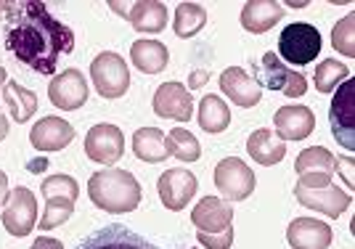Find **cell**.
I'll list each match as a JSON object with an SVG mask.
<instances>
[{
  "instance_id": "12",
  "label": "cell",
  "mask_w": 355,
  "mask_h": 249,
  "mask_svg": "<svg viewBox=\"0 0 355 249\" xmlns=\"http://www.w3.org/2000/svg\"><path fill=\"white\" fill-rule=\"evenodd\" d=\"M295 196L297 202L308 209H315L326 218H340L342 212L350 207V194L342 191L340 186L329 183L324 189H302V186H295Z\"/></svg>"
},
{
  "instance_id": "11",
  "label": "cell",
  "mask_w": 355,
  "mask_h": 249,
  "mask_svg": "<svg viewBox=\"0 0 355 249\" xmlns=\"http://www.w3.org/2000/svg\"><path fill=\"white\" fill-rule=\"evenodd\" d=\"M48 98L53 106H59L64 112H74L88 101V80L80 69H64V72L51 80Z\"/></svg>"
},
{
  "instance_id": "1",
  "label": "cell",
  "mask_w": 355,
  "mask_h": 249,
  "mask_svg": "<svg viewBox=\"0 0 355 249\" xmlns=\"http://www.w3.org/2000/svg\"><path fill=\"white\" fill-rule=\"evenodd\" d=\"M6 45L16 61L40 74H53L59 61L72 53V30L37 0L6 3Z\"/></svg>"
},
{
  "instance_id": "37",
  "label": "cell",
  "mask_w": 355,
  "mask_h": 249,
  "mask_svg": "<svg viewBox=\"0 0 355 249\" xmlns=\"http://www.w3.org/2000/svg\"><path fill=\"white\" fill-rule=\"evenodd\" d=\"M6 199H8V178L0 170V207L6 205Z\"/></svg>"
},
{
  "instance_id": "38",
  "label": "cell",
  "mask_w": 355,
  "mask_h": 249,
  "mask_svg": "<svg viewBox=\"0 0 355 249\" xmlns=\"http://www.w3.org/2000/svg\"><path fill=\"white\" fill-rule=\"evenodd\" d=\"M8 135V119H6V114H3V109H0V141Z\"/></svg>"
},
{
  "instance_id": "33",
  "label": "cell",
  "mask_w": 355,
  "mask_h": 249,
  "mask_svg": "<svg viewBox=\"0 0 355 249\" xmlns=\"http://www.w3.org/2000/svg\"><path fill=\"white\" fill-rule=\"evenodd\" d=\"M196 239H199V244L205 249H231V244H234V228H225V231H220V234H196Z\"/></svg>"
},
{
  "instance_id": "41",
  "label": "cell",
  "mask_w": 355,
  "mask_h": 249,
  "mask_svg": "<svg viewBox=\"0 0 355 249\" xmlns=\"http://www.w3.org/2000/svg\"><path fill=\"white\" fill-rule=\"evenodd\" d=\"M3 8H6V3H0V11H3Z\"/></svg>"
},
{
  "instance_id": "13",
  "label": "cell",
  "mask_w": 355,
  "mask_h": 249,
  "mask_svg": "<svg viewBox=\"0 0 355 249\" xmlns=\"http://www.w3.org/2000/svg\"><path fill=\"white\" fill-rule=\"evenodd\" d=\"M157 189H159V199H162V205L167 207V209L178 212V209L189 207V202H191L196 189H199V183H196V178H193L189 170L175 167V170L162 173Z\"/></svg>"
},
{
  "instance_id": "28",
  "label": "cell",
  "mask_w": 355,
  "mask_h": 249,
  "mask_svg": "<svg viewBox=\"0 0 355 249\" xmlns=\"http://www.w3.org/2000/svg\"><path fill=\"white\" fill-rule=\"evenodd\" d=\"M199 125L207 132H223L231 125V112L228 103L220 96H205L199 103Z\"/></svg>"
},
{
  "instance_id": "22",
  "label": "cell",
  "mask_w": 355,
  "mask_h": 249,
  "mask_svg": "<svg viewBox=\"0 0 355 249\" xmlns=\"http://www.w3.org/2000/svg\"><path fill=\"white\" fill-rule=\"evenodd\" d=\"M284 16V6L276 0H250L241 8V27L254 35H263Z\"/></svg>"
},
{
  "instance_id": "39",
  "label": "cell",
  "mask_w": 355,
  "mask_h": 249,
  "mask_svg": "<svg viewBox=\"0 0 355 249\" xmlns=\"http://www.w3.org/2000/svg\"><path fill=\"white\" fill-rule=\"evenodd\" d=\"M45 167H48V162H45V160H35V162L30 164L32 173H40V170H45Z\"/></svg>"
},
{
  "instance_id": "31",
  "label": "cell",
  "mask_w": 355,
  "mask_h": 249,
  "mask_svg": "<svg viewBox=\"0 0 355 249\" xmlns=\"http://www.w3.org/2000/svg\"><path fill=\"white\" fill-rule=\"evenodd\" d=\"M345 80H350V69L337 59H324L315 67V90L318 93H334Z\"/></svg>"
},
{
  "instance_id": "34",
  "label": "cell",
  "mask_w": 355,
  "mask_h": 249,
  "mask_svg": "<svg viewBox=\"0 0 355 249\" xmlns=\"http://www.w3.org/2000/svg\"><path fill=\"white\" fill-rule=\"evenodd\" d=\"M30 249H64L59 239H48V236H40V239H35V244Z\"/></svg>"
},
{
  "instance_id": "19",
  "label": "cell",
  "mask_w": 355,
  "mask_h": 249,
  "mask_svg": "<svg viewBox=\"0 0 355 249\" xmlns=\"http://www.w3.org/2000/svg\"><path fill=\"white\" fill-rule=\"evenodd\" d=\"M30 141L37 151H61L74 141V128L61 117H43L35 122Z\"/></svg>"
},
{
  "instance_id": "20",
  "label": "cell",
  "mask_w": 355,
  "mask_h": 249,
  "mask_svg": "<svg viewBox=\"0 0 355 249\" xmlns=\"http://www.w3.org/2000/svg\"><path fill=\"white\" fill-rule=\"evenodd\" d=\"M286 241L292 249H329L331 228L315 218H297L286 228Z\"/></svg>"
},
{
  "instance_id": "36",
  "label": "cell",
  "mask_w": 355,
  "mask_h": 249,
  "mask_svg": "<svg viewBox=\"0 0 355 249\" xmlns=\"http://www.w3.org/2000/svg\"><path fill=\"white\" fill-rule=\"evenodd\" d=\"M205 83H207V72H193L191 77H189V85H191V90L202 88Z\"/></svg>"
},
{
  "instance_id": "21",
  "label": "cell",
  "mask_w": 355,
  "mask_h": 249,
  "mask_svg": "<svg viewBox=\"0 0 355 249\" xmlns=\"http://www.w3.org/2000/svg\"><path fill=\"white\" fill-rule=\"evenodd\" d=\"M276 135L286 141H305L315 128V117L308 106H282L276 112Z\"/></svg>"
},
{
  "instance_id": "4",
  "label": "cell",
  "mask_w": 355,
  "mask_h": 249,
  "mask_svg": "<svg viewBox=\"0 0 355 249\" xmlns=\"http://www.w3.org/2000/svg\"><path fill=\"white\" fill-rule=\"evenodd\" d=\"M321 53V32L308 22H295L279 37V59L292 67H305Z\"/></svg>"
},
{
  "instance_id": "16",
  "label": "cell",
  "mask_w": 355,
  "mask_h": 249,
  "mask_svg": "<svg viewBox=\"0 0 355 249\" xmlns=\"http://www.w3.org/2000/svg\"><path fill=\"white\" fill-rule=\"evenodd\" d=\"M114 11H122L125 19H130V24L135 27V32H148V35H157L167 27V8L159 0H138V3H130L128 8L119 6V3H112Z\"/></svg>"
},
{
  "instance_id": "17",
  "label": "cell",
  "mask_w": 355,
  "mask_h": 249,
  "mask_svg": "<svg viewBox=\"0 0 355 249\" xmlns=\"http://www.w3.org/2000/svg\"><path fill=\"white\" fill-rule=\"evenodd\" d=\"M77 249H159L148 239L133 234L128 225H106L88 236Z\"/></svg>"
},
{
  "instance_id": "6",
  "label": "cell",
  "mask_w": 355,
  "mask_h": 249,
  "mask_svg": "<svg viewBox=\"0 0 355 249\" xmlns=\"http://www.w3.org/2000/svg\"><path fill=\"white\" fill-rule=\"evenodd\" d=\"M254 77H257L254 83L260 88L266 85V88L276 90V93H284L286 98H300L308 90V80L300 72H292L273 51H268L266 56L260 59V64L254 67Z\"/></svg>"
},
{
  "instance_id": "32",
  "label": "cell",
  "mask_w": 355,
  "mask_h": 249,
  "mask_svg": "<svg viewBox=\"0 0 355 249\" xmlns=\"http://www.w3.org/2000/svg\"><path fill=\"white\" fill-rule=\"evenodd\" d=\"M353 27H355V14H347L342 19L340 24L334 27L331 32V45L340 51L342 56H355V35H353Z\"/></svg>"
},
{
  "instance_id": "35",
  "label": "cell",
  "mask_w": 355,
  "mask_h": 249,
  "mask_svg": "<svg viewBox=\"0 0 355 249\" xmlns=\"http://www.w3.org/2000/svg\"><path fill=\"white\" fill-rule=\"evenodd\" d=\"M334 170H342L345 173V183L347 186H353V160L347 157V160H337V167Z\"/></svg>"
},
{
  "instance_id": "3",
  "label": "cell",
  "mask_w": 355,
  "mask_h": 249,
  "mask_svg": "<svg viewBox=\"0 0 355 249\" xmlns=\"http://www.w3.org/2000/svg\"><path fill=\"white\" fill-rule=\"evenodd\" d=\"M43 199H45V209L43 218H40V228L48 231V228H56L61 223L72 218L74 212V202L80 196V186L77 180L69 175H51L43 180Z\"/></svg>"
},
{
  "instance_id": "5",
  "label": "cell",
  "mask_w": 355,
  "mask_h": 249,
  "mask_svg": "<svg viewBox=\"0 0 355 249\" xmlns=\"http://www.w3.org/2000/svg\"><path fill=\"white\" fill-rule=\"evenodd\" d=\"M90 80H93V85L98 90V96H104V98H122L128 93V88H130L128 61L122 59L119 53L104 51L90 64Z\"/></svg>"
},
{
  "instance_id": "10",
  "label": "cell",
  "mask_w": 355,
  "mask_h": 249,
  "mask_svg": "<svg viewBox=\"0 0 355 249\" xmlns=\"http://www.w3.org/2000/svg\"><path fill=\"white\" fill-rule=\"evenodd\" d=\"M85 154L98 164H117L125 154V138L117 125H96L85 135Z\"/></svg>"
},
{
  "instance_id": "27",
  "label": "cell",
  "mask_w": 355,
  "mask_h": 249,
  "mask_svg": "<svg viewBox=\"0 0 355 249\" xmlns=\"http://www.w3.org/2000/svg\"><path fill=\"white\" fill-rule=\"evenodd\" d=\"M337 157L324 146H311L305 148L295 162V170L297 175H334L337 170Z\"/></svg>"
},
{
  "instance_id": "29",
  "label": "cell",
  "mask_w": 355,
  "mask_h": 249,
  "mask_svg": "<svg viewBox=\"0 0 355 249\" xmlns=\"http://www.w3.org/2000/svg\"><path fill=\"white\" fill-rule=\"evenodd\" d=\"M205 24H207V14H205V8L199 3H180L178 6L175 22H173V30H175L178 37L189 40L196 32L205 30Z\"/></svg>"
},
{
  "instance_id": "26",
  "label": "cell",
  "mask_w": 355,
  "mask_h": 249,
  "mask_svg": "<svg viewBox=\"0 0 355 249\" xmlns=\"http://www.w3.org/2000/svg\"><path fill=\"white\" fill-rule=\"evenodd\" d=\"M133 151L138 160L148 162V164H159V162L170 157L167 146H164V132L159 128H141V130H135Z\"/></svg>"
},
{
  "instance_id": "14",
  "label": "cell",
  "mask_w": 355,
  "mask_h": 249,
  "mask_svg": "<svg viewBox=\"0 0 355 249\" xmlns=\"http://www.w3.org/2000/svg\"><path fill=\"white\" fill-rule=\"evenodd\" d=\"M154 112L162 119H175V122H189L193 114L191 93L180 83H164L154 93Z\"/></svg>"
},
{
  "instance_id": "2",
  "label": "cell",
  "mask_w": 355,
  "mask_h": 249,
  "mask_svg": "<svg viewBox=\"0 0 355 249\" xmlns=\"http://www.w3.org/2000/svg\"><path fill=\"white\" fill-rule=\"evenodd\" d=\"M88 196L98 209L122 215V212H133L141 205V186L133 173L106 167L88 180Z\"/></svg>"
},
{
  "instance_id": "25",
  "label": "cell",
  "mask_w": 355,
  "mask_h": 249,
  "mask_svg": "<svg viewBox=\"0 0 355 249\" xmlns=\"http://www.w3.org/2000/svg\"><path fill=\"white\" fill-rule=\"evenodd\" d=\"M3 103L8 106L14 122H30L37 112V96L32 90L21 88L16 80H8L3 85Z\"/></svg>"
},
{
  "instance_id": "40",
  "label": "cell",
  "mask_w": 355,
  "mask_h": 249,
  "mask_svg": "<svg viewBox=\"0 0 355 249\" xmlns=\"http://www.w3.org/2000/svg\"><path fill=\"white\" fill-rule=\"evenodd\" d=\"M8 83V74H6V69L0 67V103H3V85Z\"/></svg>"
},
{
  "instance_id": "23",
  "label": "cell",
  "mask_w": 355,
  "mask_h": 249,
  "mask_svg": "<svg viewBox=\"0 0 355 249\" xmlns=\"http://www.w3.org/2000/svg\"><path fill=\"white\" fill-rule=\"evenodd\" d=\"M247 151H250V157L257 162V164L273 167V164H279V162L286 157V144H284L273 130L263 128V130H254L250 135Z\"/></svg>"
},
{
  "instance_id": "18",
  "label": "cell",
  "mask_w": 355,
  "mask_h": 249,
  "mask_svg": "<svg viewBox=\"0 0 355 249\" xmlns=\"http://www.w3.org/2000/svg\"><path fill=\"white\" fill-rule=\"evenodd\" d=\"M220 88L241 109H252V106H257V103L263 101V88L254 83V77H250L239 67H228L220 74Z\"/></svg>"
},
{
  "instance_id": "30",
  "label": "cell",
  "mask_w": 355,
  "mask_h": 249,
  "mask_svg": "<svg viewBox=\"0 0 355 249\" xmlns=\"http://www.w3.org/2000/svg\"><path fill=\"white\" fill-rule=\"evenodd\" d=\"M164 146H167V154H173L180 162H196L202 157L196 135H191L186 128H173L170 135H164Z\"/></svg>"
},
{
  "instance_id": "7",
  "label": "cell",
  "mask_w": 355,
  "mask_h": 249,
  "mask_svg": "<svg viewBox=\"0 0 355 249\" xmlns=\"http://www.w3.org/2000/svg\"><path fill=\"white\" fill-rule=\"evenodd\" d=\"M329 122L337 144L353 151L355 148V80H345L340 88L334 90L331 109H329Z\"/></svg>"
},
{
  "instance_id": "9",
  "label": "cell",
  "mask_w": 355,
  "mask_h": 249,
  "mask_svg": "<svg viewBox=\"0 0 355 249\" xmlns=\"http://www.w3.org/2000/svg\"><path fill=\"white\" fill-rule=\"evenodd\" d=\"M215 186H218V191L225 199L241 202V199H247L254 191L257 180H254V173L244 162L236 160V157H228V160H223L215 167Z\"/></svg>"
},
{
  "instance_id": "24",
  "label": "cell",
  "mask_w": 355,
  "mask_h": 249,
  "mask_svg": "<svg viewBox=\"0 0 355 249\" xmlns=\"http://www.w3.org/2000/svg\"><path fill=\"white\" fill-rule=\"evenodd\" d=\"M133 64L146 74H159L170 61V53L159 40H135L130 48Z\"/></svg>"
},
{
  "instance_id": "8",
  "label": "cell",
  "mask_w": 355,
  "mask_h": 249,
  "mask_svg": "<svg viewBox=\"0 0 355 249\" xmlns=\"http://www.w3.org/2000/svg\"><path fill=\"white\" fill-rule=\"evenodd\" d=\"M3 225L11 236H27L37 225V199L30 189L16 186L8 191V199L3 205Z\"/></svg>"
},
{
  "instance_id": "15",
  "label": "cell",
  "mask_w": 355,
  "mask_h": 249,
  "mask_svg": "<svg viewBox=\"0 0 355 249\" xmlns=\"http://www.w3.org/2000/svg\"><path fill=\"white\" fill-rule=\"evenodd\" d=\"M191 223L202 234H220L234 225V207L225 199L205 196L199 205L191 209Z\"/></svg>"
}]
</instances>
